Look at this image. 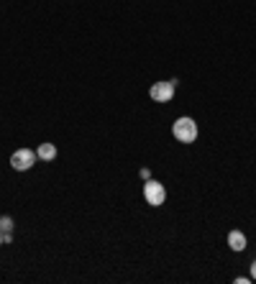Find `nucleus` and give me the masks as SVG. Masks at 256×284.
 Returning <instances> with one entry per match:
<instances>
[{
    "label": "nucleus",
    "mask_w": 256,
    "mask_h": 284,
    "mask_svg": "<svg viewBox=\"0 0 256 284\" xmlns=\"http://www.w3.org/2000/svg\"><path fill=\"white\" fill-rule=\"evenodd\" d=\"M0 246H3V231H0Z\"/></svg>",
    "instance_id": "nucleus-11"
},
{
    "label": "nucleus",
    "mask_w": 256,
    "mask_h": 284,
    "mask_svg": "<svg viewBox=\"0 0 256 284\" xmlns=\"http://www.w3.org/2000/svg\"><path fill=\"white\" fill-rule=\"evenodd\" d=\"M251 279H256V261L251 264Z\"/></svg>",
    "instance_id": "nucleus-10"
},
{
    "label": "nucleus",
    "mask_w": 256,
    "mask_h": 284,
    "mask_svg": "<svg viewBox=\"0 0 256 284\" xmlns=\"http://www.w3.org/2000/svg\"><path fill=\"white\" fill-rule=\"evenodd\" d=\"M34 164H36V151H31V149H18L11 156V166L16 172H28Z\"/></svg>",
    "instance_id": "nucleus-4"
},
{
    "label": "nucleus",
    "mask_w": 256,
    "mask_h": 284,
    "mask_svg": "<svg viewBox=\"0 0 256 284\" xmlns=\"http://www.w3.org/2000/svg\"><path fill=\"white\" fill-rule=\"evenodd\" d=\"M228 246H231V251H243L246 248V236L241 231H231L228 233Z\"/></svg>",
    "instance_id": "nucleus-5"
},
{
    "label": "nucleus",
    "mask_w": 256,
    "mask_h": 284,
    "mask_svg": "<svg viewBox=\"0 0 256 284\" xmlns=\"http://www.w3.org/2000/svg\"><path fill=\"white\" fill-rule=\"evenodd\" d=\"M251 276H236V284H248Z\"/></svg>",
    "instance_id": "nucleus-9"
},
{
    "label": "nucleus",
    "mask_w": 256,
    "mask_h": 284,
    "mask_svg": "<svg viewBox=\"0 0 256 284\" xmlns=\"http://www.w3.org/2000/svg\"><path fill=\"white\" fill-rule=\"evenodd\" d=\"M141 179H144V182L151 179V172H149V169H141Z\"/></svg>",
    "instance_id": "nucleus-8"
},
{
    "label": "nucleus",
    "mask_w": 256,
    "mask_h": 284,
    "mask_svg": "<svg viewBox=\"0 0 256 284\" xmlns=\"http://www.w3.org/2000/svg\"><path fill=\"white\" fill-rule=\"evenodd\" d=\"M172 136L180 141V144H195V138H197V123L187 116L177 118L175 126H172Z\"/></svg>",
    "instance_id": "nucleus-1"
},
{
    "label": "nucleus",
    "mask_w": 256,
    "mask_h": 284,
    "mask_svg": "<svg viewBox=\"0 0 256 284\" xmlns=\"http://www.w3.org/2000/svg\"><path fill=\"white\" fill-rule=\"evenodd\" d=\"M175 84H177V79H161V82H154L151 84V90H149V95H151V100L154 103H169L175 98Z\"/></svg>",
    "instance_id": "nucleus-3"
},
{
    "label": "nucleus",
    "mask_w": 256,
    "mask_h": 284,
    "mask_svg": "<svg viewBox=\"0 0 256 284\" xmlns=\"http://www.w3.org/2000/svg\"><path fill=\"white\" fill-rule=\"evenodd\" d=\"M144 200H146L151 208L164 205V200H166V190H164V184L156 182V179H146V182H144Z\"/></svg>",
    "instance_id": "nucleus-2"
},
{
    "label": "nucleus",
    "mask_w": 256,
    "mask_h": 284,
    "mask_svg": "<svg viewBox=\"0 0 256 284\" xmlns=\"http://www.w3.org/2000/svg\"><path fill=\"white\" fill-rule=\"evenodd\" d=\"M0 231H3V233H11V231H13V218H8V215L0 218Z\"/></svg>",
    "instance_id": "nucleus-7"
},
{
    "label": "nucleus",
    "mask_w": 256,
    "mask_h": 284,
    "mask_svg": "<svg viewBox=\"0 0 256 284\" xmlns=\"http://www.w3.org/2000/svg\"><path fill=\"white\" fill-rule=\"evenodd\" d=\"M36 156L44 159V161H51V159H56V146L46 141V144H41V146L36 149Z\"/></svg>",
    "instance_id": "nucleus-6"
}]
</instances>
